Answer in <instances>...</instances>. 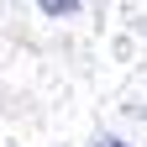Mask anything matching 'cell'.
<instances>
[{
	"label": "cell",
	"mask_w": 147,
	"mask_h": 147,
	"mask_svg": "<svg viewBox=\"0 0 147 147\" xmlns=\"http://www.w3.org/2000/svg\"><path fill=\"white\" fill-rule=\"evenodd\" d=\"M37 5L53 11V16H74V11H79V0H37Z\"/></svg>",
	"instance_id": "6da1fadb"
},
{
	"label": "cell",
	"mask_w": 147,
	"mask_h": 147,
	"mask_svg": "<svg viewBox=\"0 0 147 147\" xmlns=\"http://www.w3.org/2000/svg\"><path fill=\"white\" fill-rule=\"evenodd\" d=\"M95 147H131V142H121V137H100Z\"/></svg>",
	"instance_id": "7a4b0ae2"
}]
</instances>
